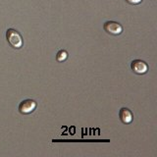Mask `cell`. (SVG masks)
Wrapping results in <instances>:
<instances>
[{"label": "cell", "instance_id": "1", "mask_svg": "<svg viewBox=\"0 0 157 157\" xmlns=\"http://www.w3.org/2000/svg\"><path fill=\"white\" fill-rule=\"evenodd\" d=\"M6 38L8 43L11 45L13 48L19 49L23 46V38L22 36L20 34L16 29H9L6 32Z\"/></svg>", "mask_w": 157, "mask_h": 157}, {"label": "cell", "instance_id": "2", "mask_svg": "<svg viewBox=\"0 0 157 157\" xmlns=\"http://www.w3.org/2000/svg\"><path fill=\"white\" fill-rule=\"evenodd\" d=\"M36 108V102L33 99H26L23 100L19 105V111L21 114L27 115L34 111Z\"/></svg>", "mask_w": 157, "mask_h": 157}, {"label": "cell", "instance_id": "3", "mask_svg": "<svg viewBox=\"0 0 157 157\" xmlns=\"http://www.w3.org/2000/svg\"><path fill=\"white\" fill-rule=\"evenodd\" d=\"M103 29L107 33L114 34V36H118V34L122 33L123 32V27L119 23L114 22V21H108L104 24Z\"/></svg>", "mask_w": 157, "mask_h": 157}, {"label": "cell", "instance_id": "4", "mask_svg": "<svg viewBox=\"0 0 157 157\" xmlns=\"http://www.w3.org/2000/svg\"><path fill=\"white\" fill-rule=\"evenodd\" d=\"M131 68L134 73L137 74V75H144L148 71V65L144 61L140 60V59L132 61L131 64Z\"/></svg>", "mask_w": 157, "mask_h": 157}, {"label": "cell", "instance_id": "5", "mask_svg": "<svg viewBox=\"0 0 157 157\" xmlns=\"http://www.w3.org/2000/svg\"><path fill=\"white\" fill-rule=\"evenodd\" d=\"M119 117L122 123H124V124H131L132 122V119H134V116H132V113L131 112V110L125 107L120 110Z\"/></svg>", "mask_w": 157, "mask_h": 157}, {"label": "cell", "instance_id": "6", "mask_svg": "<svg viewBox=\"0 0 157 157\" xmlns=\"http://www.w3.org/2000/svg\"><path fill=\"white\" fill-rule=\"evenodd\" d=\"M68 58V52L65 50H60L56 55V59L58 62H63L65 61L66 59Z\"/></svg>", "mask_w": 157, "mask_h": 157}, {"label": "cell", "instance_id": "7", "mask_svg": "<svg viewBox=\"0 0 157 157\" xmlns=\"http://www.w3.org/2000/svg\"><path fill=\"white\" fill-rule=\"evenodd\" d=\"M126 1L129 3V4H132V5H136V4H140L142 2V0H126Z\"/></svg>", "mask_w": 157, "mask_h": 157}]
</instances>
